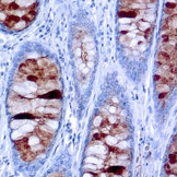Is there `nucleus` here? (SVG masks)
Masks as SVG:
<instances>
[{
	"mask_svg": "<svg viewBox=\"0 0 177 177\" xmlns=\"http://www.w3.org/2000/svg\"><path fill=\"white\" fill-rule=\"evenodd\" d=\"M43 74H44V79H57L59 76L58 68L55 65H52L46 69H43Z\"/></svg>",
	"mask_w": 177,
	"mask_h": 177,
	"instance_id": "nucleus-1",
	"label": "nucleus"
},
{
	"mask_svg": "<svg viewBox=\"0 0 177 177\" xmlns=\"http://www.w3.org/2000/svg\"><path fill=\"white\" fill-rule=\"evenodd\" d=\"M139 14V11L131 8H120L118 11V16L120 18H136Z\"/></svg>",
	"mask_w": 177,
	"mask_h": 177,
	"instance_id": "nucleus-2",
	"label": "nucleus"
},
{
	"mask_svg": "<svg viewBox=\"0 0 177 177\" xmlns=\"http://www.w3.org/2000/svg\"><path fill=\"white\" fill-rule=\"evenodd\" d=\"M156 59H157L159 65H170V60H172L170 54H167V53L165 52H162V50H160V52L157 53Z\"/></svg>",
	"mask_w": 177,
	"mask_h": 177,
	"instance_id": "nucleus-3",
	"label": "nucleus"
},
{
	"mask_svg": "<svg viewBox=\"0 0 177 177\" xmlns=\"http://www.w3.org/2000/svg\"><path fill=\"white\" fill-rule=\"evenodd\" d=\"M21 20V18L19 16H16V14H9L7 16L5 21H3V24L7 27H10V29H13V26Z\"/></svg>",
	"mask_w": 177,
	"mask_h": 177,
	"instance_id": "nucleus-4",
	"label": "nucleus"
},
{
	"mask_svg": "<svg viewBox=\"0 0 177 177\" xmlns=\"http://www.w3.org/2000/svg\"><path fill=\"white\" fill-rule=\"evenodd\" d=\"M42 99L44 100H60L61 99V92L56 89V90H52V91H48L46 94L42 95Z\"/></svg>",
	"mask_w": 177,
	"mask_h": 177,
	"instance_id": "nucleus-5",
	"label": "nucleus"
},
{
	"mask_svg": "<svg viewBox=\"0 0 177 177\" xmlns=\"http://www.w3.org/2000/svg\"><path fill=\"white\" fill-rule=\"evenodd\" d=\"M36 63H37V67L38 69H46V68H48L49 66H52V61L49 60L48 58H46V57H43V58H40L36 60Z\"/></svg>",
	"mask_w": 177,
	"mask_h": 177,
	"instance_id": "nucleus-6",
	"label": "nucleus"
},
{
	"mask_svg": "<svg viewBox=\"0 0 177 177\" xmlns=\"http://www.w3.org/2000/svg\"><path fill=\"white\" fill-rule=\"evenodd\" d=\"M20 155H21V159H22L24 162H31V161H33L34 159H36V156H37V155H36L35 153L32 152L30 149L26 151H24L23 153H21Z\"/></svg>",
	"mask_w": 177,
	"mask_h": 177,
	"instance_id": "nucleus-7",
	"label": "nucleus"
},
{
	"mask_svg": "<svg viewBox=\"0 0 177 177\" xmlns=\"http://www.w3.org/2000/svg\"><path fill=\"white\" fill-rule=\"evenodd\" d=\"M177 36L174 33H168V34H163L162 35V42L163 43H170V44H176Z\"/></svg>",
	"mask_w": 177,
	"mask_h": 177,
	"instance_id": "nucleus-8",
	"label": "nucleus"
},
{
	"mask_svg": "<svg viewBox=\"0 0 177 177\" xmlns=\"http://www.w3.org/2000/svg\"><path fill=\"white\" fill-rule=\"evenodd\" d=\"M40 143V139L38 138L37 135H35V133H31V135L27 136V144H29V147L31 148V147H34L36 146V144Z\"/></svg>",
	"mask_w": 177,
	"mask_h": 177,
	"instance_id": "nucleus-9",
	"label": "nucleus"
},
{
	"mask_svg": "<svg viewBox=\"0 0 177 177\" xmlns=\"http://www.w3.org/2000/svg\"><path fill=\"white\" fill-rule=\"evenodd\" d=\"M174 49H176V44H170V43H163L161 45V49L162 52H165L167 54H170Z\"/></svg>",
	"mask_w": 177,
	"mask_h": 177,
	"instance_id": "nucleus-10",
	"label": "nucleus"
},
{
	"mask_svg": "<svg viewBox=\"0 0 177 177\" xmlns=\"http://www.w3.org/2000/svg\"><path fill=\"white\" fill-rule=\"evenodd\" d=\"M14 2L19 6L20 9H23V8L29 9V8L34 3V1L33 0H16V1H14Z\"/></svg>",
	"mask_w": 177,
	"mask_h": 177,
	"instance_id": "nucleus-11",
	"label": "nucleus"
},
{
	"mask_svg": "<svg viewBox=\"0 0 177 177\" xmlns=\"http://www.w3.org/2000/svg\"><path fill=\"white\" fill-rule=\"evenodd\" d=\"M137 26L140 31L146 32L147 30H149L151 27V23L148 22V21H146V20H139L137 22Z\"/></svg>",
	"mask_w": 177,
	"mask_h": 177,
	"instance_id": "nucleus-12",
	"label": "nucleus"
},
{
	"mask_svg": "<svg viewBox=\"0 0 177 177\" xmlns=\"http://www.w3.org/2000/svg\"><path fill=\"white\" fill-rule=\"evenodd\" d=\"M19 72H20V73H22L23 76H25V77L29 76V74L34 73V72L32 71V70L30 69L26 65H25V63H21V65H20V67H19Z\"/></svg>",
	"mask_w": 177,
	"mask_h": 177,
	"instance_id": "nucleus-13",
	"label": "nucleus"
},
{
	"mask_svg": "<svg viewBox=\"0 0 177 177\" xmlns=\"http://www.w3.org/2000/svg\"><path fill=\"white\" fill-rule=\"evenodd\" d=\"M123 170H125L123 166H109L106 170L112 173V174H114V175H120Z\"/></svg>",
	"mask_w": 177,
	"mask_h": 177,
	"instance_id": "nucleus-14",
	"label": "nucleus"
},
{
	"mask_svg": "<svg viewBox=\"0 0 177 177\" xmlns=\"http://www.w3.org/2000/svg\"><path fill=\"white\" fill-rule=\"evenodd\" d=\"M35 16H36V12H34V11H26V13H25L21 19H22V20H24L25 22L31 23L32 21L35 19Z\"/></svg>",
	"mask_w": 177,
	"mask_h": 177,
	"instance_id": "nucleus-15",
	"label": "nucleus"
},
{
	"mask_svg": "<svg viewBox=\"0 0 177 177\" xmlns=\"http://www.w3.org/2000/svg\"><path fill=\"white\" fill-rule=\"evenodd\" d=\"M25 65H26L33 72H35L36 70H38L37 63H36L35 59H27V60L25 61Z\"/></svg>",
	"mask_w": 177,
	"mask_h": 177,
	"instance_id": "nucleus-16",
	"label": "nucleus"
},
{
	"mask_svg": "<svg viewBox=\"0 0 177 177\" xmlns=\"http://www.w3.org/2000/svg\"><path fill=\"white\" fill-rule=\"evenodd\" d=\"M45 149L46 148L43 146L42 143H38V144H36V146H34V147H31V148H30V150L37 155V154H40V152H44V151H45Z\"/></svg>",
	"mask_w": 177,
	"mask_h": 177,
	"instance_id": "nucleus-17",
	"label": "nucleus"
},
{
	"mask_svg": "<svg viewBox=\"0 0 177 177\" xmlns=\"http://www.w3.org/2000/svg\"><path fill=\"white\" fill-rule=\"evenodd\" d=\"M27 25H29V23L25 22L24 20H22V19H21V20L19 21L16 25H14L13 29L16 30V31H22V30H24L25 27H27Z\"/></svg>",
	"mask_w": 177,
	"mask_h": 177,
	"instance_id": "nucleus-18",
	"label": "nucleus"
},
{
	"mask_svg": "<svg viewBox=\"0 0 177 177\" xmlns=\"http://www.w3.org/2000/svg\"><path fill=\"white\" fill-rule=\"evenodd\" d=\"M170 86L168 84H156V91L159 93H168Z\"/></svg>",
	"mask_w": 177,
	"mask_h": 177,
	"instance_id": "nucleus-19",
	"label": "nucleus"
},
{
	"mask_svg": "<svg viewBox=\"0 0 177 177\" xmlns=\"http://www.w3.org/2000/svg\"><path fill=\"white\" fill-rule=\"evenodd\" d=\"M58 108L52 107V106H44V109H43V114H58Z\"/></svg>",
	"mask_w": 177,
	"mask_h": 177,
	"instance_id": "nucleus-20",
	"label": "nucleus"
},
{
	"mask_svg": "<svg viewBox=\"0 0 177 177\" xmlns=\"http://www.w3.org/2000/svg\"><path fill=\"white\" fill-rule=\"evenodd\" d=\"M104 141H106V143L108 144V146H110V147H113V146H115V144L117 143V139H116V137L115 136H112V135H107L105 137V139H104Z\"/></svg>",
	"mask_w": 177,
	"mask_h": 177,
	"instance_id": "nucleus-21",
	"label": "nucleus"
},
{
	"mask_svg": "<svg viewBox=\"0 0 177 177\" xmlns=\"http://www.w3.org/2000/svg\"><path fill=\"white\" fill-rule=\"evenodd\" d=\"M106 135H104V133H102L101 131H96V132H93V139L92 140H97V141H104V139H105Z\"/></svg>",
	"mask_w": 177,
	"mask_h": 177,
	"instance_id": "nucleus-22",
	"label": "nucleus"
},
{
	"mask_svg": "<svg viewBox=\"0 0 177 177\" xmlns=\"http://www.w3.org/2000/svg\"><path fill=\"white\" fill-rule=\"evenodd\" d=\"M133 2L136 0H120V8H131Z\"/></svg>",
	"mask_w": 177,
	"mask_h": 177,
	"instance_id": "nucleus-23",
	"label": "nucleus"
},
{
	"mask_svg": "<svg viewBox=\"0 0 177 177\" xmlns=\"http://www.w3.org/2000/svg\"><path fill=\"white\" fill-rule=\"evenodd\" d=\"M107 121H108V123H109V125H116V123H118L119 121H118V117L116 116V115H110V116H108L107 117Z\"/></svg>",
	"mask_w": 177,
	"mask_h": 177,
	"instance_id": "nucleus-24",
	"label": "nucleus"
},
{
	"mask_svg": "<svg viewBox=\"0 0 177 177\" xmlns=\"http://www.w3.org/2000/svg\"><path fill=\"white\" fill-rule=\"evenodd\" d=\"M176 162H177V154L176 153H170L168 163L172 164V165H176Z\"/></svg>",
	"mask_w": 177,
	"mask_h": 177,
	"instance_id": "nucleus-25",
	"label": "nucleus"
},
{
	"mask_svg": "<svg viewBox=\"0 0 177 177\" xmlns=\"http://www.w3.org/2000/svg\"><path fill=\"white\" fill-rule=\"evenodd\" d=\"M84 168L86 170H93V172H96L97 170H99V167H97L95 164H91V163H87L84 165Z\"/></svg>",
	"mask_w": 177,
	"mask_h": 177,
	"instance_id": "nucleus-26",
	"label": "nucleus"
},
{
	"mask_svg": "<svg viewBox=\"0 0 177 177\" xmlns=\"http://www.w3.org/2000/svg\"><path fill=\"white\" fill-rule=\"evenodd\" d=\"M176 7H177V5H176V2L175 1H167L166 2V5H165V8L166 9H172V10H176Z\"/></svg>",
	"mask_w": 177,
	"mask_h": 177,
	"instance_id": "nucleus-27",
	"label": "nucleus"
},
{
	"mask_svg": "<svg viewBox=\"0 0 177 177\" xmlns=\"http://www.w3.org/2000/svg\"><path fill=\"white\" fill-rule=\"evenodd\" d=\"M99 159L97 157H95V156H89L86 159V163H91V164H95L96 165L97 163H99Z\"/></svg>",
	"mask_w": 177,
	"mask_h": 177,
	"instance_id": "nucleus-28",
	"label": "nucleus"
},
{
	"mask_svg": "<svg viewBox=\"0 0 177 177\" xmlns=\"http://www.w3.org/2000/svg\"><path fill=\"white\" fill-rule=\"evenodd\" d=\"M177 147H176V136L174 137V141H173V144L170 148V153H176Z\"/></svg>",
	"mask_w": 177,
	"mask_h": 177,
	"instance_id": "nucleus-29",
	"label": "nucleus"
},
{
	"mask_svg": "<svg viewBox=\"0 0 177 177\" xmlns=\"http://www.w3.org/2000/svg\"><path fill=\"white\" fill-rule=\"evenodd\" d=\"M164 170H165V172H166V174H167V175L173 174V172H172V165H170V163H166L165 164V166H164Z\"/></svg>",
	"mask_w": 177,
	"mask_h": 177,
	"instance_id": "nucleus-30",
	"label": "nucleus"
},
{
	"mask_svg": "<svg viewBox=\"0 0 177 177\" xmlns=\"http://www.w3.org/2000/svg\"><path fill=\"white\" fill-rule=\"evenodd\" d=\"M164 12H165V13L167 14L168 16H175V14H176V10L166 9V8H165V10H164Z\"/></svg>",
	"mask_w": 177,
	"mask_h": 177,
	"instance_id": "nucleus-31",
	"label": "nucleus"
},
{
	"mask_svg": "<svg viewBox=\"0 0 177 177\" xmlns=\"http://www.w3.org/2000/svg\"><path fill=\"white\" fill-rule=\"evenodd\" d=\"M102 116H97L96 118H95V120H94V125L96 126V127H99V126H101V123H102Z\"/></svg>",
	"mask_w": 177,
	"mask_h": 177,
	"instance_id": "nucleus-32",
	"label": "nucleus"
},
{
	"mask_svg": "<svg viewBox=\"0 0 177 177\" xmlns=\"http://www.w3.org/2000/svg\"><path fill=\"white\" fill-rule=\"evenodd\" d=\"M151 32H152V27H150V29L147 30V31L144 32V37H146L147 40H150V37H151Z\"/></svg>",
	"mask_w": 177,
	"mask_h": 177,
	"instance_id": "nucleus-33",
	"label": "nucleus"
},
{
	"mask_svg": "<svg viewBox=\"0 0 177 177\" xmlns=\"http://www.w3.org/2000/svg\"><path fill=\"white\" fill-rule=\"evenodd\" d=\"M7 16H8V14L6 13L5 11H3V12H0V22H2V23H3V21H5L6 19H7Z\"/></svg>",
	"mask_w": 177,
	"mask_h": 177,
	"instance_id": "nucleus-34",
	"label": "nucleus"
},
{
	"mask_svg": "<svg viewBox=\"0 0 177 177\" xmlns=\"http://www.w3.org/2000/svg\"><path fill=\"white\" fill-rule=\"evenodd\" d=\"M108 110H109L110 114H115V113L117 112V107L116 106H110V107L108 108Z\"/></svg>",
	"mask_w": 177,
	"mask_h": 177,
	"instance_id": "nucleus-35",
	"label": "nucleus"
},
{
	"mask_svg": "<svg viewBox=\"0 0 177 177\" xmlns=\"http://www.w3.org/2000/svg\"><path fill=\"white\" fill-rule=\"evenodd\" d=\"M166 95H167V93H159V99L160 100L166 99Z\"/></svg>",
	"mask_w": 177,
	"mask_h": 177,
	"instance_id": "nucleus-36",
	"label": "nucleus"
},
{
	"mask_svg": "<svg viewBox=\"0 0 177 177\" xmlns=\"http://www.w3.org/2000/svg\"><path fill=\"white\" fill-rule=\"evenodd\" d=\"M6 8H7V6L3 5L2 2H0V12H3V11H5Z\"/></svg>",
	"mask_w": 177,
	"mask_h": 177,
	"instance_id": "nucleus-37",
	"label": "nucleus"
},
{
	"mask_svg": "<svg viewBox=\"0 0 177 177\" xmlns=\"http://www.w3.org/2000/svg\"><path fill=\"white\" fill-rule=\"evenodd\" d=\"M120 176H123V177H128V172H127V170H126V168L123 170V173L120 174Z\"/></svg>",
	"mask_w": 177,
	"mask_h": 177,
	"instance_id": "nucleus-38",
	"label": "nucleus"
},
{
	"mask_svg": "<svg viewBox=\"0 0 177 177\" xmlns=\"http://www.w3.org/2000/svg\"><path fill=\"white\" fill-rule=\"evenodd\" d=\"M83 177H96L95 175L91 174V173H85L84 175H83Z\"/></svg>",
	"mask_w": 177,
	"mask_h": 177,
	"instance_id": "nucleus-39",
	"label": "nucleus"
},
{
	"mask_svg": "<svg viewBox=\"0 0 177 177\" xmlns=\"http://www.w3.org/2000/svg\"><path fill=\"white\" fill-rule=\"evenodd\" d=\"M99 177H107V176H106L105 174H101V175H99Z\"/></svg>",
	"mask_w": 177,
	"mask_h": 177,
	"instance_id": "nucleus-40",
	"label": "nucleus"
},
{
	"mask_svg": "<svg viewBox=\"0 0 177 177\" xmlns=\"http://www.w3.org/2000/svg\"><path fill=\"white\" fill-rule=\"evenodd\" d=\"M150 2H156V0H150Z\"/></svg>",
	"mask_w": 177,
	"mask_h": 177,
	"instance_id": "nucleus-41",
	"label": "nucleus"
},
{
	"mask_svg": "<svg viewBox=\"0 0 177 177\" xmlns=\"http://www.w3.org/2000/svg\"><path fill=\"white\" fill-rule=\"evenodd\" d=\"M0 1H1V0H0Z\"/></svg>",
	"mask_w": 177,
	"mask_h": 177,
	"instance_id": "nucleus-42",
	"label": "nucleus"
}]
</instances>
